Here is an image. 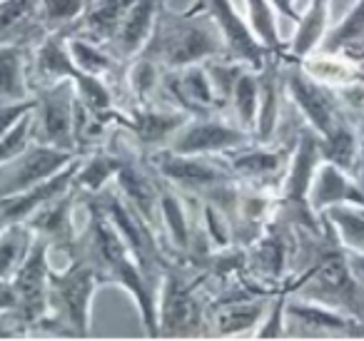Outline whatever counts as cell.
<instances>
[{"mask_svg": "<svg viewBox=\"0 0 364 341\" xmlns=\"http://www.w3.org/2000/svg\"><path fill=\"white\" fill-rule=\"evenodd\" d=\"M80 207L87 212V222L70 251H80L95 266L105 286H120L135 299L147 336L157 339V291L160 286L147 279L140 261L135 259L120 232L112 227V222L102 215L100 207L90 200H80Z\"/></svg>", "mask_w": 364, "mask_h": 341, "instance_id": "obj_1", "label": "cell"}, {"mask_svg": "<svg viewBox=\"0 0 364 341\" xmlns=\"http://www.w3.org/2000/svg\"><path fill=\"white\" fill-rule=\"evenodd\" d=\"M102 279L95 266L80 254L70 251L65 269H50L48 276V311L36 326V334L85 339L92 334V296Z\"/></svg>", "mask_w": 364, "mask_h": 341, "instance_id": "obj_2", "label": "cell"}, {"mask_svg": "<svg viewBox=\"0 0 364 341\" xmlns=\"http://www.w3.org/2000/svg\"><path fill=\"white\" fill-rule=\"evenodd\" d=\"M140 55L155 60L162 70H180L228 55V45L223 33L205 13H177L170 11L165 3L157 13L152 36Z\"/></svg>", "mask_w": 364, "mask_h": 341, "instance_id": "obj_3", "label": "cell"}, {"mask_svg": "<svg viewBox=\"0 0 364 341\" xmlns=\"http://www.w3.org/2000/svg\"><path fill=\"white\" fill-rule=\"evenodd\" d=\"M150 162L165 182L190 200L215 205L232 224L240 182L220 155H177L172 150H157Z\"/></svg>", "mask_w": 364, "mask_h": 341, "instance_id": "obj_4", "label": "cell"}, {"mask_svg": "<svg viewBox=\"0 0 364 341\" xmlns=\"http://www.w3.org/2000/svg\"><path fill=\"white\" fill-rule=\"evenodd\" d=\"M50 244L36 237L28 259L8 284H0V339H23L36 334L38 321L48 311Z\"/></svg>", "mask_w": 364, "mask_h": 341, "instance_id": "obj_5", "label": "cell"}, {"mask_svg": "<svg viewBox=\"0 0 364 341\" xmlns=\"http://www.w3.org/2000/svg\"><path fill=\"white\" fill-rule=\"evenodd\" d=\"M208 309L203 271L172 261L157 291V336H205Z\"/></svg>", "mask_w": 364, "mask_h": 341, "instance_id": "obj_6", "label": "cell"}, {"mask_svg": "<svg viewBox=\"0 0 364 341\" xmlns=\"http://www.w3.org/2000/svg\"><path fill=\"white\" fill-rule=\"evenodd\" d=\"M80 200H90L100 207L102 215L112 222V227L120 232L125 244L130 247V251L135 254V259L140 261L145 276L152 284L160 286L162 274H165V269L172 264L170 256L165 254L160 232L122 197V192L115 187V182H112L110 187H105L102 192H97V195H87V197H80Z\"/></svg>", "mask_w": 364, "mask_h": 341, "instance_id": "obj_7", "label": "cell"}, {"mask_svg": "<svg viewBox=\"0 0 364 341\" xmlns=\"http://www.w3.org/2000/svg\"><path fill=\"white\" fill-rule=\"evenodd\" d=\"M294 249H297V227L272 217L262 234L252 244L245 247L247 274L272 294L287 289L289 276H292Z\"/></svg>", "mask_w": 364, "mask_h": 341, "instance_id": "obj_8", "label": "cell"}, {"mask_svg": "<svg viewBox=\"0 0 364 341\" xmlns=\"http://www.w3.org/2000/svg\"><path fill=\"white\" fill-rule=\"evenodd\" d=\"M33 142L80 152L75 140V85L70 80L33 87Z\"/></svg>", "mask_w": 364, "mask_h": 341, "instance_id": "obj_9", "label": "cell"}, {"mask_svg": "<svg viewBox=\"0 0 364 341\" xmlns=\"http://www.w3.org/2000/svg\"><path fill=\"white\" fill-rule=\"evenodd\" d=\"M297 135L289 142L277 140V137H274L272 142L252 140L250 145L223 155V160L228 162V167L232 170V175L237 177L240 185L257 187V190H267L277 195L279 187H282L284 175H287Z\"/></svg>", "mask_w": 364, "mask_h": 341, "instance_id": "obj_10", "label": "cell"}, {"mask_svg": "<svg viewBox=\"0 0 364 341\" xmlns=\"http://www.w3.org/2000/svg\"><path fill=\"white\" fill-rule=\"evenodd\" d=\"M284 90L302 120L317 132L319 137H327L342 120H347L342 100L332 85L314 80L312 75L302 70L299 63H287L284 67Z\"/></svg>", "mask_w": 364, "mask_h": 341, "instance_id": "obj_11", "label": "cell"}, {"mask_svg": "<svg viewBox=\"0 0 364 341\" xmlns=\"http://www.w3.org/2000/svg\"><path fill=\"white\" fill-rule=\"evenodd\" d=\"M255 135L237 122L225 120V115H193L172 135L170 145L177 155H228L232 150L250 145Z\"/></svg>", "mask_w": 364, "mask_h": 341, "instance_id": "obj_12", "label": "cell"}, {"mask_svg": "<svg viewBox=\"0 0 364 341\" xmlns=\"http://www.w3.org/2000/svg\"><path fill=\"white\" fill-rule=\"evenodd\" d=\"M284 336L297 339H359L364 336V319L334 309V306L319 304V301L302 299L297 294L287 296L284 306Z\"/></svg>", "mask_w": 364, "mask_h": 341, "instance_id": "obj_13", "label": "cell"}, {"mask_svg": "<svg viewBox=\"0 0 364 341\" xmlns=\"http://www.w3.org/2000/svg\"><path fill=\"white\" fill-rule=\"evenodd\" d=\"M188 112L177 110L167 102H130L115 110L112 125H120L130 132L145 155L157 150H165L170 145L172 135L188 122Z\"/></svg>", "mask_w": 364, "mask_h": 341, "instance_id": "obj_14", "label": "cell"}, {"mask_svg": "<svg viewBox=\"0 0 364 341\" xmlns=\"http://www.w3.org/2000/svg\"><path fill=\"white\" fill-rule=\"evenodd\" d=\"M190 13H205L210 21L223 33L228 55L235 60L245 63L252 70H259L267 60L269 50L257 40L250 23L237 13L235 0H193L188 8Z\"/></svg>", "mask_w": 364, "mask_h": 341, "instance_id": "obj_15", "label": "cell"}, {"mask_svg": "<svg viewBox=\"0 0 364 341\" xmlns=\"http://www.w3.org/2000/svg\"><path fill=\"white\" fill-rule=\"evenodd\" d=\"M82 152L60 150V147L31 142L18 157H13L6 167H0V197L16 195V192L31 190L41 182L50 180L60 170L80 157Z\"/></svg>", "mask_w": 364, "mask_h": 341, "instance_id": "obj_16", "label": "cell"}, {"mask_svg": "<svg viewBox=\"0 0 364 341\" xmlns=\"http://www.w3.org/2000/svg\"><path fill=\"white\" fill-rule=\"evenodd\" d=\"M160 102H167L188 115H225V107L215 92L205 63L180 70H165Z\"/></svg>", "mask_w": 364, "mask_h": 341, "instance_id": "obj_17", "label": "cell"}, {"mask_svg": "<svg viewBox=\"0 0 364 341\" xmlns=\"http://www.w3.org/2000/svg\"><path fill=\"white\" fill-rule=\"evenodd\" d=\"M75 207H80V195H77L75 185L63 195L48 200L43 207H38L31 217H28V227L36 232L38 239L48 242L50 249L70 251L77 242L80 232L75 229Z\"/></svg>", "mask_w": 364, "mask_h": 341, "instance_id": "obj_18", "label": "cell"}, {"mask_svg": "<svg viewBox=\"0 0 364 341\" xmlns=\"http://www.w3.org/2000/svg\"><path fill=\"white\" fill-rule=\"evenodd\" d=\"M309 205L317 215L332 205H364V185L352 172L322 160L314 172Z\"/></svg>", "mask_w": 364, "mask_h": 341, "instance_id": "obj_19", "label": "cell"}, {"mask_svg": "<svg viewBox=\"0 0 364 341\" xmlns=\"http://www.w3.org/2000/svg\"><path fill=\"white\" fill-rule=\"evenodd\" d=\"M165 3L167 0H132V6L127 8L125 18L107 48H112V53L122 60H132L140 55L152 36L157 13Z\"/></svg>", "mask_w": 364, "mask_h": 341, "instance_id": "obj_20", "label": "cell"}, {"mask_svg": "<svg viewBox=\"0 0 364 341\" xmlns=\"http://www.w3.org/2000/svg\"><path fill=\"white\" fill-rule=\"evenodd\" d=\"M274 296V294H272ZM272 296H255V299H240L230 304H218L208 309L205 321V336H235L262 321Z\"/></svg>", "mask_w": 364, "mask_h": 341, "instance_id": "obj_21", "label": "cell"}, {"mask_svg": "<svg viewBox=\"0 0 364 341\" xmlns=\"http://www.w3.org/2000/svg\"><path fill=\"white\" fill-rule=\"evenodd\" d=\"M130 6L132 0H90L75 26L68 31V36L110 45Z\"/></svg>", "mask_w": 364, "mask_h": 341, "instance_id": "obj_22", "label": "cell"}, {"mask_svg": "<svg viewBox=\"0 0 364 341\" xmlns=\"http://www.w3.org/2000/svg\"><path fill=\"white\" fill-rule=\"evenodd\" d=\"M33 48L36 45L23 40L0 43V100H28V97H33Z\"/></svg>", "mask_w": 364, "mask_h": 341, "instance_id": "obj_23", "label": "cell"}, {"mask_svg": "<svg viewBox=\"0 0 364 341\" xmlns=\"http://www.w3.org/2000/svg\"><path fill=\"white\" fill-rule=\"evenodd\" d=\"M319 50L324 53H339L349 58L352 63L362 65L364 63V0H357L354 8L347 13L339 26L327 31Z\"/></svg>", "mask_w": 364, "mask_h": 341, "instance_id": "obj_24", "label": "cell"}, {"mask_svg": "<svg viewBox=\"0 0 364 341\" xmlns=\"http://www.w3.org/2000/svg\"><path fill=\"white\" fill-rule=\"evenodd\" d=\"M90 0H38L33 13V36L41 43L53 33L70 31Z\"/></svg>", "mask_w": 364, "mask_h": 341, "instance_id": "obj_25", "label": "cell"}, {"mask_svg": "<svg viewBox=\"0 0 364 341\" xmlns=\"http://www.w3.org/2000/svg\"><path fill=\"white\" fill-rule=\"evenodd\" d=\"M162 75H165V70L147 55H137L132 60H127L125 102L122 105H130V102H160Z\"/></svg>", "mask_w": 364, "mask_h": 341, "instance_id": "obj_26", "label": "cell"}, {"mask_svg": "<svg viewBox=\"0 0 364 341\" xmlns=\"http://www.w3.org/2000/svg\"><path fill=\"white\" fill-rule=\"evenodd\" d=\"M33 244H36V232L28 227V222H16L0 232V284L16 276V271L28 259Z\"/></svg>", "mask_w": 364, "mask_h": 341, "instance_id": "obj_27", "label": "cell"}, {"mask_svg": "<svg viewBox=\"0 0 364 341\" xmlns=\"http://www.w3.org/2000/svg\"><path fill=\"white\" fill-rule=\"evenodd\" d=\"M38 0H0V43L23 40L38 45L33 36V13Z\"/></svg>", "mask_w": 364, "mask_h": 341, "instance_id": "obj_28", "label": "cell"}, {"mask_svg": "<svg viewBox=\"0 0 364 341\" xmlns=\"http://www.w3.org/2000/svg\"><path fill=\"white\" fill-rule=\"evenodd\" d=\"M257 110H259V85H257V70L245 67L242 75L235 82L232 97H230V112L235 122L255 135L257 125Z\"/></svg>", "mask_w": 364, "mask_h": 341, "instance_id": "obj_29", "label": "cell"}, {"mask_svg": "<svg viewBox=\"0 0 364 341\" xmlns=\"http://www.w3.org/2000/svg\"><path fill=\"white\" fill-rule=\"evenodd\" d=\"M319 215L329 220L344 249L364 251V205H332Z\"/></svg>", "mask_w": 364, "mask_h": 341, "instance_id": "obj_30", "label": "cell"}, {"mask_svg": "<svg viewBox=\"0 0 364 341\" xmlns=\"http://www.w3.org/2000/svg\"><path fill=\"white\" fill-rule=\"evenodd\" d=\"M247 8V23L257 40L267 48L269 53H287L289 43H284L277 33V11L269 0H245Z\"/></svg>", "mask_w": 364, "mask_h": 341, "instance_id": "obj_31", "label": "cell"}, {"mask_svg": "<svg viewBox=\"0 0 364 341\" xmlns=\"http://www.w3.org/2000/svg\"><path fill=\"white\" fill-rule=\"evenodd\" d=\"M31 142H33V117L28 112L16 127H11L6 135L0 137V167H6L13 157L21 155Z\"/></svg>", "mask_w": 364, "mask_h": 341, "instance_id": "obj_32", "label": "cell"}, {"mask_svg": "<svg viewBox=\"0 0 364 341\" xmlns=\"http://www.w3.org/2000/svg\"><path fill=\"white\" fill-rule=\"evenodd\" d=\"M287 289H279L267 306V319L257 326V339H279L284 336V306H287Z\"/></svg>", "mask_w": 364, "mask_h": 341, "instance_id": "obj_33", "label": "cell"}, {"mask_svg": "<svg viewBox=\"0 0 364 341\" xmlns=\"http://www.w3.org/2000/svg\"><path fill=\"white\" fill-rule=\"evenodd\" d=\"M33 105H36L33 97H28V100H0V137L11 127H16L33 110Z\"/></svg>", "mask_w": 364, "mask_h": 341, "instance_id": "obj_34", "label": "cell"}, {"mask_svg": "<svg viewBox=\"0 0 364 341\" xmlns=\"http://www.w3.org/2000/svg\"><path fill=\"white\" fill-rule=\"evenodd\" d=\"M347 261H349V269H352L354 279L364 286V251H352L347 249Z\"/></svg>", "mask_w": 364, "mask_h": 341, "instance_id": "obj_35", "label": "cell"}, {"mask_svg": "<svg viewBox=\"0 0 364 341\" xmlns=\"http://www.w3.org/2000/svg\"><path fill=\"white\" fill-rule=\"evenodd\" d=\"M269 3H272L274 11H277L279 16L289 18V21H294V23H297L299 16H302V13H299L297 8H294V3H297V0H269Z\"/></svg>", "mask_w": 364, "mask_h": 341, "instance_id": "obj_36", "label": "cell"}, {"mask_svg": "<svg viewBox=\"0 0 364 341\" xmlns=\"http://www.w3.org/2000/svg\"><path fill=\"white\" fill-rule=\"evenodd\" d=\"M0 316H3V304H0Z\"/></svg>", "mask_w": 364, "mask_h": 341, "instance_id": "obj_37", "label": "cell"}]
</instances>
